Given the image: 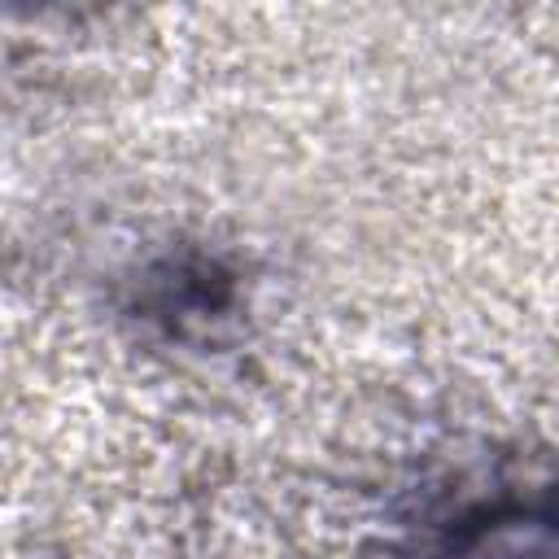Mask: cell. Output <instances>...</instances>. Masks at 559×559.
<instances>
[{
  "label": "cell",
  "mask_w": 559,
  "mask_h": 559,
  "mask_svg": "<svg viewBox=\"0 0 559 559\" xmlns=\"http://www.w3.org/2000/svg\"><path fill=\"white\" fill-rule=\"evenodd\" d=\"M432 559H559V480L467 511Z\"/></svg>",
  "instance_id": "cell-1"
}]
</instances>
